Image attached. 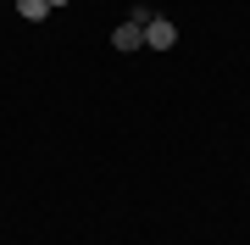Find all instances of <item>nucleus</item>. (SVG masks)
Masks as SVG:
<instances>
[{
    "instance_id": "obj_1",
    "label": "nucleus",
    "mask_w": 250,
    "mask_h": 245,
    "mask_svg": "<svg viewBox=\"0 0 250 245\" xmlns=\"http://www.w3.org/2000/svg\"><path fill=\"white\" fill-rule=\"evenodd\" d=\"M145 45H150V50H172V45H178V28H172L167 17H150V22H145Z\"/></svg>"
},
{
    "instance_id": "obj_4",
    "label": "nucleus",
    "mask_w": 250,
    "mask_h": 245,
    "mask_svg": "<svg viewBox=\"0 0 250 245\" xmlns=\"http://www.w3.org/2000/svg\"><path fill=\"white\" fill-rule=\"evenodd\" d=\"M62 6H72V0H50V11H62Z\"/></svg>"
},
{
    "instance_id": "obj_2",
    "label": "nucleus",
    "mask_w": 250,
    "mask_h": 245,
    "mask_svg": "<svg viewBox=\"0 0 250 245\" xmlns=\"http://www.w3.org/2000/svg\"><path fill=\"white\" fill-rule=\"evenodd\" d=\"M111 45H117V50H139V45H145V28H139V22H117V28H111Z\"/></svg>"
},
{
    "instance_id": "obj_3",
    "label": "nucleus",
    "mask_w": 250,
    "mask_h": 245,
    "mask_svg": "<svg viewBox=\"0 0 250 245\" xmlns=\"http://www.w3.org/2000/svg\"><path fill=\"white\" fill-rule=\"evenodd\" d=\"M17 17L22 22H45L50 17V0H17Z\"/></svg>"
}]
</instances>
